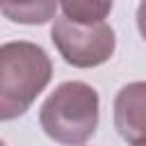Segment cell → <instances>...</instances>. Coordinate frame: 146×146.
I'll list each match as a JSON object with an SVG mask.
<instances>
[{
  "label": "cell",
  "mask_w": 146,
  "mask_h": 146,
  "mask_svg": "<svg viewBox=\"0 0 146 146\" xmlns=\"http://www.w3.org/2000/svg\"><path fill=\"white\" fill-rule=\"evenodd\" d=\"M52 78L48 52L32 41L0 46V121L23 116Z\"/></svg>",
  "instance_id": "6da1fadb"
},
{
  "label": "cell",
  "mask_w": 146,
  "mask_h": 146,
  "mask_svg": "<svg viewBox=\"0 0 146 146\" xmlns=\"http://www.w3.org/2000/svg\"><path fill=\"white\" fill-rule=\"evenodd\" d=\"M100 98L98 91L80 80H68L55 87L39 110L43 132L62 146H82L98 128Z\"/></svg>",
  "instance_id": "7a4b0ae2"
},
{
  "label": "cell",
  "mask_w": 146,
  "mask_h": 146,
  "mask_svg": "<svg viewBox=\"0 0 146 146\" xmlns=\"http://www.w3.org/2000/svg\"><path fill=\"white\" fill-rule=\"evenodd\" d=\"M0 146H7V144H5V141H2V139H0Z\"/></svg>",
  "instance_id": "9c48e42d"
},
{
  "label": "cell",
  "mask_w": 146,
  "mask_h": 146,
  "mask_svg": "<svg viewBox=\"0 0 146 146\" xmlns=\"http://www.w3.org/2000/svg\"><path fill=\"white\" fill-rule=\"evenodd\" d=\"M137 27H139V34L146 41V0H141L139 7H137Z\"/></svg>",
  "instance_id": "52a82bcc"
},
{
  "label": "cell",
  "mask_w": 146,
  "mask_h": 146,
  "mask_svg": "<svg viewBox=\"0 0 146 146\" xmlns=\"http://www.w3.org/2000/svg\"><path fill=\"white\" fill-rule=\"evenodd\" d=\"M114 128L130 141H146V82L137 80L119 89L114 98Z\"/></svg>",
  "instance_id": "277c9868"
},
{
  "label": "cell",
  "mask_w": 146,
  "mask_h": 146,
  "mask_svg": "<svg viewBox=\"0 0 146 146\" xmlns=\"http://www.w3.org/2000/svg\"><path fill=\"white\" fill-rule=\"evenodd\" d=\"M59 5L68 21L80 25H94V23H105L114 0H59Z\"/></svg>",
  "instance_id": "8992f818"
},
{
  "label": "cell",
  "mask_w": 146,
  "mask_h": 146,
  "mask_svg": "<svg viewBox=\"0 0 146 146\" xmlns=\"http://www.w3.org/2000/svg\"><path fill=\"white\" fill-rule=\"evenodd\" d=\"M50 39L62 59L75 68H94L105 64L116 50V34L107 23L80 25L66 16L55 18Z\"/></svg>",
  "instance_id": "3957f363"
},
{
  "label": "cell",
  "mask_w": 146,
  "mask_h": 146,
  "mask_svg": "<svg viewBox=\"0 0 146 146\" xmlns=\"http://www.w3.org/2000/svg\"><path fill=\"white\" fill-rule=\"evenodd\" d=\"M132 146H146V141H137V144H132Z\"/></svg>",
  "instance_id": "ba28073f"
},
{
  "label": "cell",
  "mask_w": 146,
  "mask_h": 146,
  "mask_svg": "<svg viewBox=\"0 0 146 146\" xmlns=\"http://www.w3.org/2000/svg\"><path fill=\"white\" fill-rule=\"evenodd\" d=\"M57 0H0V14L21 25H46L55 18Z\"/></svg>",
  "instance_id": "5b68a950"
}]
</instances>
